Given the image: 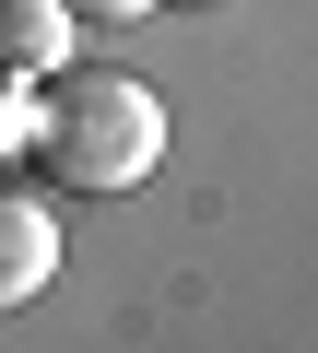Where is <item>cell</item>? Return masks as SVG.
Listing matches in <instances>:
<instances>
[{"mask_svg": "<svg viewBox=\"0 0 318 353\" xmlns=\"http://www.w3.org/2000/svg\"><path fill=\"white\" fill-rule=\"evenodd\" d=\"M24 165H48L83 201H118L166 165V106H153V83H130L106 59H59V71H36V153Z\"/></svg>", "mask_w": 318, "mask_h": 353, "instance_id": "1", "label": "cell"}, {"mask_svg": "<svg viewBox=\"0 0 318 353\" xmlns=\"http://www.w3.org/2000/svg\"><path fill=\"white\" fill-rule=\"evenodd\" d=\"M48 283H59V224H48L36 189H12V176H0V318L36 306Z\"/></svg>", "mask_w": 318, "mask_h": 353, "instance_id": "2", "label": "cell"}, {"mask_svg": "<svg viewBox=\"0 0 318 353\" xmlns=\"http://www.w3.org/2000/svg\"><path fill=\"white\" fill-rule=\"evenodd\" d=\"M71 36H83V24H71V0H0V71H24V83H36V71L71 59Z\"/></svg>", "mask_w": 318, "mask_h": 353, "instance_id": "3", "label": "cell"}, {"mask_svg": "<svg viewBox=\"0 0 318 353\" xmlns=\"http://www.w3.org/2000/svg\"><path fill=\"white\" fill-rule=\"evenodd\" d=\"M24 153H36V83L0 71V165H24Z\"/></svg>", "mask_w": 318, "mask_h": 353, "instance_id": "4", "label": "cell"}, {"mask_svg": "<svg viewBox=\"0 0 318 353\" xmlns=\"http://www.w3.org/2000/svg\"><path fill=\"white\" fill-rule=\"evenodd\" d=\"M153 0H71V24H141Z\"/></svg>", "mask_w": 318, "mask_h": 353, "instance_id": "5", "label": "cell"}]
</instances>
